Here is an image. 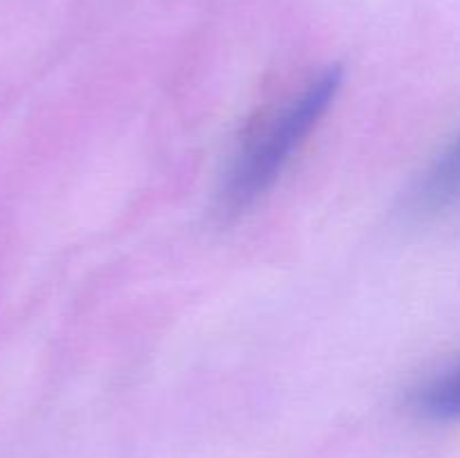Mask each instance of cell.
Wrapping results in <instances>:
<instances>
[{"label":"cell","instance_id":"6da1fadb","mask_svg":"<svg viewBox=\"0 0 460 458\" xmlns=\"http://www.w3.org/2000/svg\"><path fill=\"white\" fill-rule=\"evenodd\" d=\"M340 88V67L319 72L252 133L232 160L220 187L218 209L225 216L241 214L274 187L292 157L332 108Z\"/></svg>","mask_w":460,"mask_h":458},{"label":"cell","instance_id":"7a4b0ae2","mask_svg":"<svg viewBox=\"0 0 460 458\" xmlns=\"http://www.w3.org/2000/svg\"><path fill=\"white\" fill-rule=\"evenodd\" d=\"M404 209L411 218H436L460 209V130L418 175Z\"/></svg>","mask_w":460,"mask_h":458},{"label":"cell","instance_id":"3957f363","mask_svg":"<svg viewBox=\"0 0 460 458\" xmlns=\"http://www.w3.org/2000/svg\"><path fill=\"white\" fill-rule=\"evenodd\" d=\"M413 407L429 420H460V359L418 386Z\"/></svg>","mask_w":460,"mask_h":458}]
</instances>
